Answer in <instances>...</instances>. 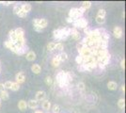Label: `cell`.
<instances>
[{
  "instance_id": "6da1fadb",
  "label": "cell",
  "mask_w": 126,
  "mask_h": 113,
  "mask_svg": "<svg viewBox=\"0 0 126 113\" xmlns=\"http://www.w3.org/2000/svg\"><path fill=\"white\" fill-rule=\"evenodd\" d=\"M56 80L60 87H66L70 83V81L72 80V76L70 73L60 71L58 73V75H56Z\"/></svg>"
},
{
  "instance_id": "7a4b0ae2",
  "label": "cell",
  "mask_w": 126,
  "mask_h": 113,
  "mask_svg": "<svg viewBox=\"0 0 126 113\" xmlns=\"http://www.w3.org/2000/svg\"><path fill=\"white\" fill-rule=\"evenodd\" d=\"M85 11H86L82 7L81 8H73L69 11V17L74 19V20H76V19L82 17V15L85 13Z\"/></svg>"
},
{
  "instance_id": "3957f363",
  "label": "cell",
  "mask_w": 126,
  "mask_h": 113,
  "mask_svg": "<svg viewBox=\"0 0 126 113\" xmlns=\"http://www.w3.org/2000/svg\"><path fill=\"white\" fill-rule=\"evenodd\" d=\"M74 28H86V27H88V21L85 19L84 17H81V18H78V19H76V20H74Z\"/></svg>"
},
{
  "instance_id": "277c9868",
  "label": "cell",
  "mask_w": 126,
  "mask_h": 113,
  "mask_svg": "<svg viewBox=\"0 0 126 113\" xmlns=\"http://www.w3.org/2000/svg\"><path fill=\"white\" fill-rule=\"evenodd\" d=\"M32 23H33V27H41L42 29H44L48 25L47 20L44 19V18H42V19H39V18L33 19Z\"/></svg>"
},
{
  "instance_id": "5b68a950",
  "label": "cell",
  "mask_w": 126,
  "mask_h": 113,
  "mask_svg": "<svg viewBox=\"0 0 126 113\" xmlns=\"http://www.w3.org/2000/svg\"><path fill=\"white\" fill-rule=\"evenodd\" d=\"M71 29H72L71 27H63V28H59V37H58V41L66 40V39L70 36Z\"/></svg>"
},
{
  "instance_id": "8992f818",
  "label": "cell",
  "mask_w": 126,
  "mask_h": 113,
  "mask_svg": "<svg viewBox=\"0 0 126 113\" xmlns=\"http://www.w3.org/2000/svg\"><path fill=\"white\" fill-rule=\"evenodd\" d=\"M79 55L83 58H89V57H91V48L89 47H87V46H84L83 48L79 51Z\"/></svg>"
},
{
  "instance_id": "52a82bcc",
  "label": "cell",
  "mask_w": 126,
  "mask_h": 113,
  "mask_svg": "<svg viewBox=\"0 0 126 113\" xmlns=\"http://www.w3.org/2000/svg\"><path fill=\"white\" fill-rule=\"evenodd\" d=\"M110 58H111V55L108 53V54H106L105 56H104L103 58H100V59H97V64L100 63V64H103L104 66H106V65L109 63V61H110Z\"/></svg>"
},
{
  "instance_id": "ba28073f",
  "label": "cell",
  "mask_w": 126,
  "mask_h": 113,
  "mask_svg": "<svg viewBox=\"0 0 126 113\" xmlns=\"http://www.w3.org/2000/svg\"><path fill=\"white\" fill-rule=\"evenodd\" d=\"M25 81H26V75H25V74L23 72H19L15 76V82L20 85V84H23Z\"/></svg>"
},
{
  "instance_id": "9c48e42d",
  "label": "cell",
  "mask_w": 126,
  "mask_h": 113,
  "mask_svg": "<svg viewBox=\"0 0 126 113\" xmlns=\"http://www.w3.org/2000/svg\"><path fill=\"white\" fill-rule=\"evenodd\" d=\"M46 98V92H43V91H39L36 92V99L38 102H42L43 100H45Z\"/></svg>"
},
{
  "instance_id": "30bf717a",
  "label": "cell",
  "mask_w": 126,
  "mask_h": 113,
  "mask_svg": "<svg viewBox=\"0 0 126 113\" xmlns=\"http://www.w3.org/2000/svg\"><path fill=\"white\" fill-rule=\"evenodd\" d=\"M113 34L115 38L117 39H121L122 37V34H123V31H122V28L121 27H115L114 29H113Z\"/></svg>"
},
{
  "instance_id": "8fae6325",
  "label": "cell",
  "mask_w": 126,
  "mask_h": 113,
  "mask_svg": "<svg viewBox=\"0 0 126 113\" xmlns=\"http://www.w3.org/2000/svg\"><path fill=\"white\" fill-rule=\"evenodd\" d=\"M39 106H40V102H38L37 100L31 99L27 102V108H31V109H37L39 108Z\"/></svg>"
},
{
  "instance_id": "7c38bea8",
  "label": "cell",
  "mask_w": 126,
  "mask_h": 113,
  "mask_svg": "<svg viewBox=\"0 0 126 113\" xmlns=\"http://www.w3.org/2000/svg\"><path fill=\"white\" fill-rule=\"evenodd\" d=\"M5 46L8 49H10L11 52H13V53L17 54V49H16V47H15V44H14L13 43H11V41H9V40H8V41H6Z\"/></svg>"
},
{
  "instance_id": "4fadbf2b",
  "label": "cell",
  "mask_w": 126,
  "mask_h": 113,
  "mask_svg": "<svg viewBox=\"0 0 126 113\" xmlns=\"http://www.w3.org/2000/svg\"><path fill=\"white\" fill-rule=\"evenodd\" d=\"M70 36H72V38L75 40V41H79L80 40V33L79 31L76 29V28H74L73 27L72 29H71V33H70Z\"/></svg>"
},
{
  "instance_id": "5bb4252c",
  "label": "cell",
  "mask_w": 126,
  "mask_h": 113,
  "mask_svg": "<svg viewBox=\"0 0 126 113\" xmlns=\"http://www.w3.org/2000/svg\"><path fill=\"white\" fill-rule=\"evenodd\" d=\"M42 108L44 109V110H46V111H49L51 108H52V105H51V102L49 101V100H43L42 101Z\"/></svg>"
},
{
  "instance_id": "9a60e30c",
  "label": "cell",
  "mask_w": 126,
  "mask_h": 113,
  "mask_svg": "<svg viewBox=\"0 0 126 113\" xmlns=\"http://www.w3.org/2000/svg\"><path fill=\"white\" fill-rule=\"evenodd\" d=\"M18 108L21 110V111H26V108H27V103L25 100H20L18 102Z\"/></svg>"
},
{
  "instance_id": "2e32d148",
  "label": "cell",
  "mask_w": 126,
  "mask_h": 113,
  "mask_svg": "<svg viewBox=\"0 0 126 113\" xmlns=\"http://www.w3.org/2000/svg\"><path fill=\"white\" fill-rule=\"evenodd\" d=\"M31 71L33 72V74L39 75V74H41V72H42V67L39 64H33L31 66Z\"/></svg>"
},
{
  "instance_id": "e0dca14e",
  "label": "cell",
  "mask_w": 126,
  "mask_h": 113,
  "mask_svg": "<svg viewBox=\"0 0 126 113\" xmlns=\"http://www.w3.org/2000/svg\"><path fill=\"white\" fill-rule=\"evenodd\" d=\"M26 59L28 60V61H33L36 59V53L33 52V51H28L27 54L26 56Z\"/></svg>"
},
{
  "instance_id": "ac0fdd59",
  "label": "cell",
  "mask_w": 126,
  "mask_h": 113,
  "mask_svg": "<svg viewBox=\"0 0 126 113\" xmlns=\"http://www.w3.org/2000/svg\"><path fill=\"white\" fill-rule=\"evenodd\" d=\"M9 37H10L9 41H11V43H14L16 42V41H17V36H16L14 29H11V31H10V33H9Z\"/></svg>"
},
{
  "instance_id": "d6986e66",
  "label": "cell",
  "mask_w": 126,
  "mask_h": 113,
  "mask_svg": "<svg viewBox=\"0 0 126 113\" xmlns=\"http://www.w3.org/2000/svg\"><path fill=\"white\" fill-rule=\"evenodd\" d=\"M14 31H15V34H16V36H17V38L25 37V31H24V29H23L22 27L16 28V29H14Z\"/></svg>"
},
{
  "instance_id": "ffe728a7",
  "label": "cell",
  "mask_w": 126,
  "mask_h": 113,
  "mask_svg": "<svg viewBox=\"0 0 126 113\" xmlns=\"http://www.w3.org/2000/svg\"><path fill=\"white\" fill-rule=\"evenodd\" d=\"M60 60H59V58H58V56L57 55L55 58H53L52 59V65H53V67L54 68H58V66L60 65Z\"/></svg>"
},
{
  "instance_id": "44dd1931",
  "label": "cell",
  "mask_w": 126,
  "mask_h": 113,
  "mask_svg": "<svg viewBox=\"0 0 126 113\" xmlns=\"http://www.w3.org/2000/svg\"><path fill=\"white\" fill-rule=\"evenodd\" d=\"M107 88L110 90V91H116L118 89V84L116 83L115 81H109L107 83Z\"/></svg>"
},
{
  "instance_id": "7402d4cb",
  "label": "cell",
  "mask_w": 126,
  "mask_h": 113,
  "mask_svg": "<svg viewBox=\"0 0 126 113\" xmlns=\"http://www.w3.org/2000/svg\"><path fill=\"white\" fill-rule=\"evenodd\" d=\"M9 97H10V94H9L8 91L4 90V91L0 92V99H1V100H4V101H5V100H8Z\"/></svg>"
},
{
  "instance_id": "603a6c76",
  "label": "cell",
  "mask_w": 126,
  "mask_h": 113,
  "mask_svg": "<svg viewBox=\"0 0 126 113\" xmlns=\"http://www.w3.org/2000/svg\"><path fill=\"white\" fill-rule=\"evenodd\" d=\"M32 7L30 4H28V3H26V4H23L22 5V11H25V12H26V13H28L29 11H31Z\"/></svg>"
},
{
  "instance_id": "cb8c5ba5",
  "label": "cell",
  "mask_w": 126,
  "mask_h": 113,
  "mask_svg": "<svg viewBox=\"0 0 126 113\" xmlns=\"http://www.w3.org/2000/svg\"><path fill=\"white\" fill-rule=\"evenodd\" d=\"M58 58H59V60H60V62H63V61H66L67 59H68V55L67 53H65V52H61L60 54H58Z\"/></svg>"
},
{
  "instance_id": "d4e9b609",
  "label": "cell",
  "mask_w": 126,
  "mask_h": 113,
  "mask_svg": "<svg viewBox=\"0 0 126 113\" xmlns=\"http://www.w3.org/2000/svg\"><path fill=\"white\" fill-rule=\"evenodd\" d=\"M22 11V5L21 4H16L13 8V12L15 13L16 15H18L20 12Z\"/></svg>"
},
{
  "instance_id": "484cf974",
  "label": "cell",
  "mask_w": 126,
  "mask_h": 113,
  "mask_svg": "<svg viewBox=\"0 0 126 113\" xmlns=\"http://www.w3.org/2000/svg\"><path fill=\"white\" fill-rule=\"evenodd\" d=\"M90 7H91V2L90 1H83L82 2V8L84 9L85 11L89 10Z\"/></svg>"
},
{
  "instance_id": "4316f807",
  "label": "cell",
  "mask_w": 126,
  "mask_h": 113,
  "mask_svg": "<svg viewBox=\"0 0 126 113\" xmlns=\"http://www.w3.org/2000/svg\"><path fill=\"white\" fill-rule=\"evenodd\" d=\"M56 42H51V43H49L47 44V50L49 52H52L55 50V47H56Z\"/></svg>"
},
{
  "instance_id": "83f0119b",
  "label": "cell",
  "mask_w": 126,
  "mask_h": 113,
  "mask_svg": "<svg viewBox=\"0 0 126 113\" xmlns=\"http://www.w3.org/2000/svg\"><path fill=\"white\" fill-rule=\"evenodd\" d=\"M63 49H64V44L62 43H56V47H55V50L57 51H59V52H62Z\"/></svg>"
},
{
  "instance_id": "f1b7e54d",
  "label": "cell",
  "mask_w": 126,
  "mask_h": 113,
  "mask_svg": "<svg viewBox=\"0 0 126 113\" xmlns=\"http://www.w3.org/2000/svg\"><path fill=\"white\" fill-rule=\"evenodd\" d=\"M118 107L121 109H123V108H125V100H124V98H121L118 101Z\"/></svg>"
},
{
  "instance_id": "f546056e",
  "label": "cell",
  "mask_w": 126,
  "mask_h": 113,
  "mask_svg": "<svg viewBox=\"0 0 126 113\" xmlns=\"http://www.w3.org/2000/svg\"><path fill=\"white\" fill-rule=\"evenodd\" d=\"M11 91H14V92H17L20 90V85L16 82H12V85H11Z\"/></svg>"
},
{
  "instance_id": "4dcf8cb0",
  "label": "cell",
  "mask_w": 126,
  "mask_h": 113,
  "mask_svg": "<svg viewBox=\"0 0 126 113\" xmlns=\"http://www.w3.org/2000/svg\"><path fill=\"white\" fill-rule=\"evenodd\" d=\"M105 14H106V11L104 9H101L99 10L98 13H97V16L98 17H102V18H105Z\"/></svg>"
},
{
  "instance_id": "1f68e13d",
  "label": "cell",
  "mask_w": 126,
  "mask_h": 113,
  "mask_svg": "<svg viewBox=\"0 0 126 113\" xmlns=\"http://www.w3.org/2000/svg\"><path fill=\"white\" fill-rule=\"evenodd\" d=\"M51 108H52L53 113H59L60 112V107H59L58 105H54Z\"/></svg>"
},
{
  "instance_id": "d6a6232c",
  "label": "cell",
  "mask_w": 126,
  "mask_h": 113,
  "mask_svg": "<svg viewBox=\"0 0 126 113\" xmlns=\"http://www.w3.org/2000/svg\"><path fill=\"white\" fill-rule=\"evenodd\" d=\"M105 18L96 16V23H97L98 25H103V24H105Z\"/></svg>"
},
{
  "instance_id": "836d02e7",
  "label": "cell",
  "mask_w": 126,
  "mask_h": 113,
  "mask_svg": "<svg viewBox=\"0 0 126 113\" xmlns=\"http://www.w3.org/2000/svg\"><path fill=\"white\" fill-rule=\"evenodd\" d=\"M11 85H12V82L11 81H6L5 83H4V88H5V90H11Z\"/></svg>"
},
{
  "instance_id": "e575fe53",
  "label": "cell",
  "mask_w": 126,
  "mask_h": 113,
  "mask_svg": "<svg viewBox=\"0 0 126 113\" xmlns=\"http://www.w3.org/2000/svg\"><path fill=\"white\" fill-rule=\"evenodd\" d=\"M83 57H81L80 55H78L77 57H76V59H75V62L77 63L78 65H81V64H83Z\"/></svg>"
},
{
  "instance_id": "d590c367",
  "label": "cell",
  "mask_w": 126,
  "mask_h": 113,
  "mask_svg": "<svg viewBox=\"0 0 126 113\" xmlns=\"http://www.w3.org/2000/svg\"><path fill=\"white\" fill-rule=\"evenodd\" d=\"M45 83H46V85L48 86H51L53 84V79L51 76H46L45 77Z\"/></svg>"
},
{
  "instance_id": "8d00e7d4",
  "label": "cell",
  "mask_w": 126,
  "mask_h": 113,
  "mask_svg": "<svg viewBox=\"0 0 126 113\" xmlns=\"http://www.w3.org/2000/svg\"><path fill=\"white\" fill-rule=\"evenodd\" d=\"M77 87H78V90H79V91H84L86 85H85L84 82H79L78 84H77Z\"/></svg>"
},
{
  "instance_id": "74e56055",
  "label": "cell",
  "mask_w": 126,
  "mask_h": 113,
  "mask_svg": "<svg viewBox=\"0 0 126 113\" xmlns=\"http://www.w3.org/2000/svg\"><path fill=\"white\" fill-rule=\"evenodd\" d=\"M77 69H78L79 72H87V68L84 64H81L77 66Z\"/></svg>"
},
{
  "instance_id": "f35d334b",
  "label": "cell",
  "mask_w": 126,
  "mask_h": 113,
  "mask_svg": "<svg viewBox=\"0 0 126 113\" xmlns=\"http://www.w3.org/2000/svg\"><path fill=\"white\" fill-rule=\"evenodd\" d=\"M121 69H122V70H124V69H125V59H121Z\"/></svg>"
},
{
  "instance_id": "ab89813d",
  "label": "cell",
  "mask_w": 126,
  "mask_h": 113,
  "mask_svg": "<svg viewBox=\"0 0 126 113\" xmlns=\"http://www.w3.org/2000/svg\"><path fill=\"white\" fill-rule=\"evenodd\" d=\"M90 31H91V29H90L89 27H87L86 28H84V32H85V34H86L87 36H88L89 33H90Z\"/></svg>"
},
{
  "instance_id": "60d3db41",
  "label": "cell",
  "mask_w": 126,
  "mask_h": 113,
  "mask_svg": "<svg viewBox=\"0 0 126 113\" xmlns=\"http://www.w3.org/2000/svg\"><path fill=\"white\" fill-rule=\"evenodd\" d=\"M26 15H27V13L26 12H25V11H22L19 14H18V16L19 17H22V18H24V17H26Z\"/></svg>"
},
{
  "instance_id": "b9f144b4",
  "label": "cell",
  "mask_w": 126,
  "mask_h": 113,
  "mask_svg": "<svg viewBox=\"0 0 126 113\" xmlns=\"http://www.w3.org/2000/svg\"><path fill=\"white\" fill-rule=\"evenodd\" d=\"M0 3H2L4 6H9V5H11V1H3V2H0Z\"/></svg>"
},
{
  "instance_id": "7bdbcfd3",
  "label": "cell",
  "mask_w": 126,
  "mask_h": 113,
  "mask_svg": "<svg viewBox=\"0 0 126 113\" xmlns=\"http://www.w3.org/2000/svg\"><path fill=\"white\" fill-rule=\"evenodd\" d=\"M66 21H67V23H69V24H74V19H72V18H70V17H68Z\"/></svg>"
},
{
  "instance_id": "ee69618b",
  "label": "cell",
  "mask_w": 126,
  "mask_h": 113,
  "mask_svg": "<svg viewBox=\"0 0 126 113\" xmlns=\"http://www.w3.org/2000/svg\"><path fill=\"white\" fill-rule=\"evenodd\" d=\"M34 27V30H36V31H38V32H42L43 29H42L41 27Z\"/></svg>"
},
{
  "instance_id": "f6af8a7d",
  "label": "cell",
  "mask_w": 126,
  "mask_h": 113,
  "mask_svg": "<svg viewBox=\"0 0 126 113\" xmlns=\"http://www.w3.org/2000/svg\"><path fill=\"white\" fill-rule=\"evenodd\" d=\"M4 90H5L4 84H3V83H0V92H2V91H4Z\"/></svg>"
},
{
  "instance_id": "bcb514c9",
  "label": "cell",
  "mask_w": 126,
  "mask_h": 113,
  "mask_svg": "<svg viewBox=\"0 0 126 113\" xmlns=\"http://www.w3.org/2000/svg\"><path fill=\"white\" fill-rule=\"evenodd\" d=\"M121 92L124 93V92H125V86H124V85H122V86L121 87Z\"/></svg>"
},
{
  "instance_id": "7dc6e473",
  "label": "cell",
  "mask_w": 126,
  "mask_h": 113,
  "mask_svg": "<svg viewBox=\"0 0 126 113\" xmlns=\"http://www.w3.org/2000/svg\"><path fill=\"white\" fill-rule=\"evenodd\" d=\"M34 113H43V112H42V110H35Z\"/></svg>"
},
{
  "instance_id": "c3c4849f",
  "label": "cell",
  "mask_w": 126,
  "mask_h": 113,
  "mask_svg": "<svg viewBox=\"0 0 126 113\" xmlns=\"http://www.w3.org/2000/svg\"><path fill=\"white\" fill-rule=\"evenodd\" d=\"M122 17H123V18H124V17H125V12H124V11H123V12H122Z\"/></svg>"
},
{
  "instance_id": "681fc988",
  "label": "cell",
  "mask_w": 126,
  "mask_h": 113,
  "mask_svg": "<svg viewBox=\"0 0 126 113\" xmlns=\"http://www.w3.org/2000/svg\"><path fill=\"white\" fill-rule=\"evenodd\" d=\"M1 102H2V100L0 99V108H1Z\"/></svg>"
},
{
  "instance_id": "f907efd6",
  "label": "cell",
  "mask_w": 126,
  "mask_h": 113,
  "mask_svg": "<svg viewBox=\"0 0 126 113\" xmlns=\"http://www.w3.org/2000/svg\"><path fill=\"white\" fill-rule=\"evenodd\" d=\"M0 72H1V68H0Z\"/></svg>"
}]
</instances>
